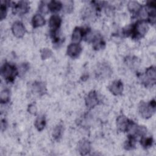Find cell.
Segmentation results:
<instances>
[{"instance_id":"cell-1","label":"cell","mask_w":156,"mask_h":156,"mask_svg":"<svg viewBox=\"0 0 156 156\" xmlns=\"http://www.w3.org/2000/svg\"><path fill=\"white\" fill-rule=\"evenodd\" d=\"M149 30V26L145 20L138 21L135 23L132 28L127 30V34L131 35L133 38L143 37L147 32Z\"/></svg>"},{"instance_id":"cell-2","label":"cell","mask_w":156,"mask_h":156,"mask_svg":"<svg viewBox=\"0 0 156 156\" xmlns=\"http://www.w3.org/2000/svg\"><path fill=\"white\" fill-rule=\"evenodd\" d=\"M156 102L154 99L149 104L141 101L138 105V111L141 116L144 119L150 118L155 112Z\"/></svg>"},{"instance_id":"cell-3","label":"cell","mask_w":156,"mask_h":156,"mask_svg":"<svg viewBox=\"0 0 156 156\" xmlns=\"http://www.w3.org/2000/svg\"><path fill=\"white\" fill-rule=\"evenodd\" d=\"M1 76L7 81L12 82L18 73V69L13 65L6 63H4L1 69Z\"/></svg>"},{"instance_id":"cell-4","label":"cell","mask_w":156,"mask_h":156,"mask_svg":"<svg viewBox=\"0 0 156 156\" xmlns=\"http://www.w3.org/2000/svg\"><path fill=\"white\" fill-rule=\"evenodd\" d=\"M135 123L127 118L124 115H120L116 119V126L119 130L125 132L130 130Z\"/></svg>"},{"instance_id":"cell-5","label":"cell","mask_w":156,"mask_h":156,"mask_svg":"<svg viewBox=\"0 0 156 156\" xmlns=\"http://www.w3.org/2000/svg\"><path fill=\"white\" fill-rule=\"evenodd\" d=\"M98 94L95 91H91L85 98V104L88 108H93L98 104Z\"/></svg>"},{"instance_id":"cell-6","label":"cell","mask_w":156,"mask_h":156,"mask_svg":"<svg viewBox=\"0 0 156 156\" xmlns=\"http://www.w3.org/2000/svg\"><path fill=\"white\" fill-rule=\"evenodd\" d=\"M144 82L147 84L154 85L156 80V71L155 68L153 66L147 68L145 72Z\"/></svg>"},{"instance_id":"cell-7","label":"cell","mask_w":156,"mask_h":156,"mask_svg":"<svg viewBox=\"0 0 156 156\" xmlns=\"http://www.w3.org/2000/svg\"><path fill=\"white\" fill-rule=\"evenodd\" d=\"M12 30L13 34L17 38H21L26 33V29L24 24L20 21H16L13 23Z\"/></svg>"},{"instance_id":"cell-8","label":"cell","mask_w":156,"mask_h":156,"mask_svg":"<svg viewBox=\"0 0 156 156\" xmlns=\"http://www.w3.org/2000/svg\"><path fill=\"white\" fill-rule=\"evenodd\" d=\"M82 52V48L79 44L72 43L70 44L67 48V54L68 56L73 58L78 57Z\"/></svg>"},{"instance_id":"cell-9","label":"cell","mask_w":156,"mask_h":156,"mask_svg":"<svg viewBox=\"0 0 156 156\" xmlns=\"http://www.w3.org/2000/svg\"><path fill=\"white\" fill-rule=\"evenodd\" d=\"M62 23L61 18L57 15H54L51 16L49 21V25L51 33L57 32Z\"/></svg>"},{"instance_id":"cell-10","label":"cell","mask_w":156,"mask_h":156,"mask_svg":"<svg viewBox=\"0 0 156 156\" xmlns=\"http://www.w3.org/2000/svg\"><path fill=\"white\" fill-rule=\"evenodd\" d=\"M108 89L115 96L119 95L123 91V83L121 80H116L110 85Z\"/></svg>"},{"instance_id":"cell-11","label":"cell","mask_w":156,"mask_h":156,"mask_svg":"<svg viewBox=\"0 0 156 156\" xmlns=\"http://www.w3.org/2000/svg\"><path fill=\"white\" fill-rule=\"evenodd\" d=\"M32 88L33 93L39 96H43L47 91L46 84L42 82H35Z\"/></svg>"},{"instance_id":"cell-12","label":"cell","mask_w":156,"mask_h":156,"mask_svg":"<svg viewBox=\"0 0 156 156\" xmlns=\"http://www.w3.org/2000/svg\"><path fill=\"white\" fill-rule=\"evenodd\" d=\"M77 147L80 154L82 155H85L91 151V143L88 140L83 139L79 142Z\"/></svg>"},{"instance_id":"cell-13","label":"cell","mask_w":156,"mask_h":156,"mask_svg":"<svg viewBox=\"0 0 156 156\" xmlns=\"http://www.w3.org/2000/svg\"><path fill=\"white\" fill-rule=\"evenodd\" d=\"M29 9V4L27 1H20L14 5L13 10L15 13L23 15L26 13Z\"/></svg>"},{"instance_id":"cell-14","label":"cell","mask_w":156,"mask_h":156,"mask_svg":"<svg viewBox=\"0 0 156 156\" xmlns=\"http://www.w3.org/2000/svg\"><path fill=\"white\" fill-rule=\"evenodd\" d=\"M83 37V31L82 29L79 27H76L74 28L71 40L73 42V43L79 44L82 41Z\"/></svg>"},{"instance_id":"cell-15","label":"cell","mask_w":156,"mask_h":156,"mask_svg":"<svg viewBox=\"0 0 156 156\" xmlns=\"http://www.w3.org/2000/svg\"><path fill=\"white\" fill-rule=\"evenodd\" d=\"M91 41L93 44V48L96 50L102 49L105 46V42L100 34L93 35Z\"/></svg>"},{"instance_id":"cell-16","label":"cell","mask_w":156,"mask_h":156,"mask_svg":"<svg viewBox=\"0 0 156 156\" xmlns=\"http://www.w3.org/2000/svg\"><path fill=\"white\" fill-rule=\"evenodd\" d=\"M45 20L41 15L36 14L35 15L32 20V26L34 28L41 27L45 24Z\"/></svg>"},{"instance_id":"cell-17","label":"cell","mask_w":156,"mask_h":156,"mask_svg":"<svg viewBox=\"0 0 156 156\" xmlns=\"http://www.w3.org/2000/svg\"><path fill=\"white\" fill-rule=\"evenodd\" d=\"M62 4L60 1H51L48 5V8L49 11L52 13H56L60 11L62 8Z\"/></svg>"},{"instance_id":"cell-18","label":"cell","mask_w":156,"mask_h":156,"mask_svg":"<svg viewBox=\"0 0 156 156\" xmlns=\"http://www.w3.org/2000/svg\"><path fill=\"white\" fill-rule=\"evenodd\" d=\"M127 7L129 10L132 13H138L141 10L142 6L141 5L138 3L136 1H132L129 2L128 4H127Z\"/></svg>"},{"instance_id":"cell-19","label":"cell","mask_w":156,"mask_h":156,"mask_svg":"<svg viewBox=\"0 0 156 156\" xmlns=\"http://www.w3.org/2000/svg\"><path fill=\"white\" fill-rule=\"evenodd\" d=\"M135 143L136 138L130 134L128 136V138L124 143V149L126 150H132L135 147Z\"/></svg>"},{"instance_id":"cell-20","label":"cell","mask_w":156,"mask_h":156,"mask_svg":"<svg viewBox=\"0 0 156 156\" xmlns=\"http://www.w3.org/2000/svg\"><path fill=\"white\" fill-rule=\"evenodd\" d=\"M46 126V119L44 115H40L37 117L35 122V126L38 131H41L44 129Z\"/></svg>"},{"instance_id":"cell-21","label":"cell","mask_w":156,"mask_h":156,"mask_svg":"<svg viewBox=\"0 0 156 156\" xmlns=\"http://www.w3.org/2000/svg\"><path fill=\"white\" fill-rule=\"evenodd\" d=\"M63 133V126L62 124H59L57 125L52 132V136L55 140H58L61 138Z\"/></svg>"},{"instance_id":"cell-22","label":"cell","mask_w":156,"mask_h":156,"mask_svg":"<svg viewBox=\"0 0 156 156\" xmlns=\"http://www.w3.org/2000/svg\"><path fill=\"white\" fill-rule=\"evenodd\" d=\"M98 69H99V74L102 76L108 77L112 73V70L110 68L108 67V66L107 65L103 64L98 68Z\"/></svg>"},{"instance_id":"cell-23","label":"cell","mask_w":156,"mask_h":156,"mask_svg":"<svg viewBox=\"0 0 156 156\" xmlns=\"http://www.w3.org/2000/svg\"><path fill=\"white\" fill-rule=\"evenodd\" d=\"M10 91L7 89L2 90L0 94V101L2 104H5L10 100Z\"/></svg>"},{"instance_id":"cell-24","label":"cell","mask_w":156,"mask_h":156,"mask_svg":"<svg viewBox=\"0 0 156 156\" xmlns=\"http://www.w3.org/2000/svg\"><path fill=\"white\" fill-rule=\"evenodd\" d=\"M153 139L152 137H147V138H144V136L142 137L140 143L143 146V147L145 149H147L150 147L152 146L153 144Z\"/></svg>"},{"instance_id":"cell-25","label":"cell","mask_w":156,"mask_h":156,"mask_svg":"<svg viewBox=\"0 0 156 156\" xmlns=\"http://www.w3.org/2000/svg\"><path fill=\"white\" fill-rule=\"evenodd\" d=\"M40 52H41V57L43 60L48 59L50 58L52 55V51L48 48H43V49L41 50Z\"/></svg>"},{"instance_id":"cell-26","label":"cell","mask_w":156,"mask_h":156,"mask_svg":"<svg viewBox=\"0 0 156 156\" xmlns=\"http://www.w3.org/2000/svg\"><path fill=\"white\" fill-rule=\"evenodd\" d=\"M4 4H3L1 2V7H0V18L1 20H3L7 15V5L5 2H4Z\"/></svg>"},{"instance_id":"cell-27","label":"cell","mask_w":156,"mask_h":156,"mask_svg":"<svg viewBox=\"0 0 156 156\" xmlns=\"http://www.w3.org/2000/svg\"><path fill=\"white\" fill-rule=\"evenodd\" d=\"M27 111L29 112V113L35 115L37 114V106L35 105V104H30L28 105V108H27Z\"/></svg>"},{"instance_id":"cell-28","label":"cell","mask_w":156,"mask_h":156,"mask_svg":"<svg viewBox=\"0 0 156 156\" xmlns=\"http://www.w3.org/2000/svg\"><path fill=\"white\" fill-rule=\"evenodd\" d=\"M29 68V65L27 63H23L22 65H21L20 69H19V71L21 73V74H24Z\"/></svg>"},{"instance_id":"cell-29","label":"cell","mask_w":156,"mask_h":156,"mask_svg":"<svg viewBox=\"0 0 156 156\" xmlns=\"http://www.w3.org/2000/svg\"><path fill=\"white\" fill-rule=\"evenodd\" d=\"M40 10L42 12V13H46L47 12V10H48V8L46 7L44 3V4H41L39 7Z\"/></svg>"}]
</instances>
